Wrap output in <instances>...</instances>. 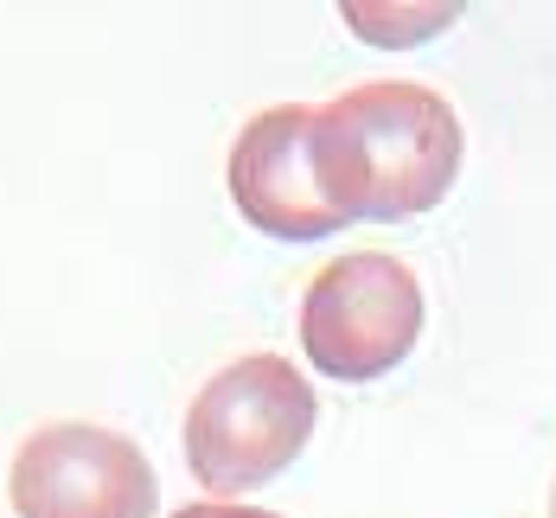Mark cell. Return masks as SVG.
Masks as SVG:
<instances>
[{
    "instance_id": "5b68a950",
    "label": "cell",
    "mask_w": 556,
    "mask_h": 518,
    "mask_svg": "<svg viewBox=\"0 0 556 518\" xmlns=\"http://www.w3.org/2000/svg\"><path fill=\"white\" fill-rule=\"evenodd\" d=\"M224 186L243 212V225L281 237V243H320L327 230H345L314 179V103H276L256 110L224 161Z\"/></svg>"
},
{
    "instance_id": "277c9868",
    "label": "cell",
    "mask_w": 556,
    "mask_h": 518,
    "mask_svg": "<svg viewBox=\"0 0 556 518\" xmlns=\"http://www.w3.org/2000/svg\"><path fill=\"white\" fill-rule=\"evenodd\" d=\"M7 493L20 518H154L161 480L122 429L46 422L20 442L7 467Z\"/></svg>"
},
{
    "instance_id": "ba28073f",
    "label": "cell",
    "mask_w": 556,
    "mask_h": 518,
    "mask_svg": "<svg viewBox=\"0 0 556 518\" xmlns=\"http://www.w3.org/2000/svg\"><path fill=\"white\" fill-rule=\"evenodd\" d=\"M551 518H556V487H551Z\"/></svg>"
},
{
    "instance_id": "6da1fadb",
    "label": "cell",
    "mask_w": 556,
    "mask_h": 518,
    "mask_svg": "<svg viewBox=\"0 0 556 518\" xmlns=\"http://www.w3.org/2000/svg\"><path fill=\"white\" fill-rule=\"evenodd\" d=\"M467 135L442 90L378 77L314 110V179L339 225H396L435 212L460 173Z\"/></svg>"
},
{
    "instance_id": "52a82bcc",
    "label": "cell",
    "mask_w": 556,
    "mask_h": 518,
    "mask_svg": "<svg viewBox=\"0 0 556 518\" xmlns=\"http://www.w3.org/2000/svg\"><path fill=\"white\" fill-rule=\"evenodd\" d=\"M173 518H281L263 506H243V500H199V506H179Z\"/></svg>"
},
{
    "instance_id": "7a4b0ae2",
    "label": "cell",
    "mask_w": 556,
    "mask_h": 518,
    "mask_svg": "<svg viewBox=\"0 0 556 518\" xmlns=\"http://www.w3.org/2000/svg\"><path fill=\"white\" fill-rule=\"evenodd\" d=\"M314 422V384L281 352H243L186 403V467L212 500H243L301 460Z\"/></svg>"
},
{
    "instance_id": "8992f818",
    "label": "cell",
    "mask_w": 556,
    "mask_h": 518,
    "mask_svg": "<svg viewBox=\"0 0 556 518\" xmlns=\"http://www.w3.org/2000/svg\"><path fill=\"white\" fill-rule=\"evenodd\" d=\"M345 26L371 46H416L454 26V7H345Z\"/></svg>"
},
{
    "instance_id": "3957f363",
    "label": "cell",
    "mask_w": 556,
    "mask_h": 518,
    "mask_svg": "<svg viewBox=\"0 0 556 518\" xmlns=\"http://www.w3.org/2000/svg\"><path fill=\"white\" fill-rule=\"evenodd\" d=\"M422 320H429V301H422V282L409 276V263L384 250H352L307 282L294 333L320 378L371 384L416 352Z\"/></svg>"
}]
</instances>
